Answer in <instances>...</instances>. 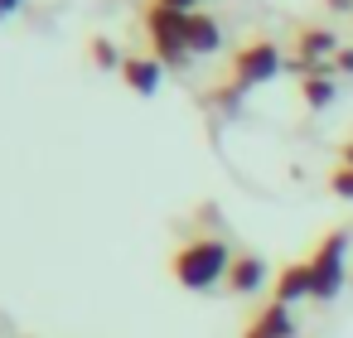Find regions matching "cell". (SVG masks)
<instances>
[{
    "instance_id": "17",
    "label": "cell",
    "mask_w": 353,
    "mask_h": 338,
    "mask_svg": "<svg viewBox=\"0 0 353 338\" xmlns=\"http://www.w3.org/2000/svg\"><path fill=\"white\" fill-rule=\"evenodd\" d=\"M329 10H353V0H324Z\"/></svg>"
},
{
    "instance_id": "2",
    "label": "cell",
    "mask_w": 353,
    "mask_h": 338,
    "mask_svg": "<svg viewBox=\"0 0 353 338\" xmlns=\"http://www.w3.org/2000/svg\"><path fill=\"white\" fill-rule=\"evenodd\" d=\"M310 261V280H314V299H334L343 290V275H348V237L334 227L319 237V246L305 256Z\"/></svg>"
},
{
    "instance_id": "16",
    "label": "cell",
    "mask_w": 353,
    "mask_h": 338,
    "mask_svg": "<svg viewBox=\"0 0 353 338\" xmlns=\"http://www.w3.org/2000/svg\"><path fill=\"white\" fill-rule=\"evenodd\" d=\"M339 165H353V140H348V145L339 150Z\"/></svg>"
},
{
    "instance_id": "14",
    "label": "cell",
    "mask_w": 353,
    "mask_h": 338,
    "mask_svg": "<svg viewBox=\"0 0 353 338\" xmlns=\"http://www.w3.org/2000/svg\"><path fill=\"white\" fill-rule=\"evenodd\" d=\"M155 6H165V10H179V15H194V10H199V0H155Z\"/></svg>"
},
{
    "instance_id": "4",
    "label": "cell",
    "mask_w": 353,
    "mask_h": 338,
    "mask_svg": "<svg viewBox=\"0 0 353 338\" xmlns=\"http://www.w3.org/2000/svg\"><path fill=\"white\" fill-rule=\"evenodd\" d=\"M145 39H150V54L160 63H179L189 59V39H184V15L179 10H165V6H145Z\"/></svg>"
},
{
    "instance_id": "15",
    "label": "cell",
    "mask_w": 353,
    "mask_h": 338,
    "mask_svg": "<svg viewBox=\"0 0 353 338\" xmlns=\"http://www.w3.org/2000/svg\"><path fill=\"white\" fill-rule=\"evenodd\" d=\"M334 73H348L353 78V49H339L334 54Z\"/></svg>"
},
{
    "instance_id": "12",
    "label": "cell",
    "mask_w": 353,
    "mask_h": 338,
    "mask_svg": "<svg viewBox=\"0 0 353 338\" xmlns=\"http://www.w3.org/2000/svg\"><path fill=\"white\" fill-rule=\"evenodd\" d=\"M329 193L353 203V165H334V174H329Z\"/></svg>"
},
{
    "instance_id": "5",
    "label": "cell",
    "mask_w": 353,
    "mask_h": 338,
    "mask_svg": "<svg viewBox=\"0 0 353 338\" xmlns=\"http://www.w3.org/2000/svg\"><path fill=\"white\" fill-rule=\"evenodd\" d=\"M242 338H295V314H290V304L266 299V304H261V309L247 319Z\"/></svg>"
},
{
    "instance_id": "3",
    "label": "cell",
    "mask_w": 353,
    "mask_h": 338,
    "mask_svg": "<svg viewBox=\"0 0 353 338\" xmlns=\"http://www.w3.org/2000/svg\"><path fill=\"white\" fill-rule=\"evenodd\" d=\"M281 68H285L281 49H276L271 39H252V44H242V49L232 54V63H228V83H232L237 92H252V87L271 83Z\"/></svg>"
},
{
    "instance_id": "19",
    "label": "cell",
    "mask_w": 353,
    "mask_h": 338,
    "mask_svg": "<svg viewBox=\"0 0 353 338\" xmlns=\"http://www.w3.org/2000/svg\"><path fill=\"white\" fill-rule=\"evenodd\" d=\"M6 6H10V10H20V6H25V0H6Z\"/></svg>"
},
{
    "instance_id": "9",
    "label": "cell",
    "mask_w": 353,
    "mask_h": 338,
    "mask_svg": "<svg viewBox=\"0 0 353 338\" xmlns=\"http://www.w3.org/2000/svg\"><path fill=\"white\" fill-rule=\"evenodd\" d=\"M271 299L281 304H300V299H314V280H310V261H290L276 271L271 280Z\"/></svg>"
},
{
    "instance_id": "18",
    "label": "cell",
    "mask_w": 353,
    "mask_h": 338,
    "mask_svg": "<svg viewBox=\"0 0 353 338\" xmlns=\"http://www.w3.org/2000/svg\"><path fill=\"white\" fill-rule=\"evenodd\" d=\"M6 15H15V10H10V6H6V0H0V20H6Z\"/></svg>"
},
{
    "instance_id": "11",
    "label": "cell",
    "mask_w": 353,
    "mask_h": 338,
    "mask_svg": "<svg viewBox=\"0 0 353 338\" xmlns=\"http://www.w3.org/2000/svg\"><path fill=\"white\" fill-rule=\"evenodd\" d=\"M300 102H305L310 112H324V107L334 102V73H310V78H300Z\"/></svg>"
},
{
    "instance_id": "7",
    "label": "cell",
    "mask_w": 353,
    "mask_h": 338,
    "mask_svg": "<svg viewBox=\"0 0 353 338\" xmlns=\"http://www.w3.org/2000/svg\"><path fill=\"white\" fill-rule=\"evenodd\" d=\"M184 39H189V59H213L223 49V25L203 10L184 15Z\"/></svg>"
},
{
    "instance_id": "1",
    "label": "cell",
    "mask_w": 353,
    "mask_h": 338,
    "mask_svg": "<svg viewBox=\"0 0 353 338\" xmlns=\"http://www.w3.org/2000/svg\"><path fill=\"white\" fill-rule=\"evenodd\" d=\"M228 266H232L228 242H223V237H208V232L179 242L174 256H170V275H174V285H179V290H194V295L218 290V285L228 280Z\"/></svg>"
},
{
    "instance_id": "6",
    "label": "cell",
    "mask_w": 353,
    "mask_h": 338,
    "mask_svg": "<svg viewBox=\"0 0 353 338\" xmlns=\"http://www.w3.org/2000/svg\"><path fill=\"white\" fill-rule=\"evenodd\" d=\"M121 83H126L136 97H155L160 83H165V63H160L155 54H131V59L121 63Z\"/></svg>"
},
{
    "instance_id": "8",
    "label": "cell",
    "mask_w": 353,
    "mask_h": 338,
    "mask_svg": "<svg viewBox=\"0 0 353 338\" xmlns=\"http://www.w3.org/2000/svg\"><path fill=\"white\" fill-rule=\"evenodd\" d=\"M228 295H256L266 285V261L256 251H232V266H228Z\"/></svg>"
},
{
    "instance_id": "10",
    "label": "cell",
    "mask_w": 353,
    "mask_h": 338,
    "mask_svg": "<svg viewBox=\"0 0 353 338\" xmlns=\"http://www.w3.org/2000/svg\"><path fill=\"white\" fill-rule=\"evenodd\" d=\"M295 49H300L295 59H310V63H324V59H329V63H334L339 39H334L329 30H319V25H300V30H295Z\"/></svg>"
},
{
    "instance_id": "13",
    "label": "cell",
    "mask_w": 353,
    "mask_h": 338,
    "mask_svg": "<svg viewBox=\"0 0 353 338\" xmlns=\"http://www.w3.org/2000/svg\"><path fill=\"white\" fill-rule=\"evenodd\" d=\"M92 59H97V68H121V63H126L107 39H92Z\"/></svg>"
}]
</instances>
